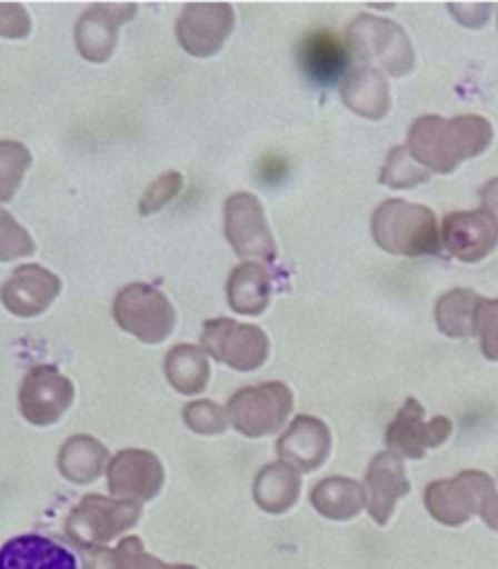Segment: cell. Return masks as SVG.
<instances>
[{
	"label": "cell",
	"instance_id": "83f0119b",
	"mask_svg": "<svg viewBox=\"0 0 498 569\" xmlns=\"http://www.w3.org/2000/svg\"><path fill=\"white\" fill-rule=\"evenodd\" d=\"M31 166V152L24 143L13 140L0 142V202H9L20 188Z\"/></svg>",
	"mask_w": 498,
	"mask_h": 569
},
{
	"label": "cell",
	"instance_id": "4dcf8cb0",
	"mask_svg": "<svg viewBox=\"0 0 498 569\" xmlns=\"http://www.w3.org/2000/svg\"><path fill=\"white\" fill-rule=\"evenodd\" d=\"M183 420L186 425L192 428L199 435H220L229 427V416L227 411L211 402V400H197L190 402L183 409Z\"/></svg>",
	"mask_w": 498,
	"mask_h": 569
},
{
	"label": "cell",
	"instance_id": "3957f363",
	"mask_svg": "<svg viewBox=\"0 0 498 569\" xmlns=\"http://www.w3.org/2000/svg\"><path fill=\"white\" fill-rule=\"evenodd\" d=\"M142 518V502L86 496L66 520V537L86 550L100 548L131 530Z\"/></svg>",
	"mask_w": 498,
	"mask_h": 569
},
{
	"label": "cell",
	"instance_id": "4316f807",
	"mask_svg": "<svg viewBox=\"0 0 498 569\" xmlns=\"http://www.w3.org/2000/svg\"><path fill=\"white\" fill-rule=\"evenodd\" d=\"M479 296L470 289H452L438 300L436 322L442 335L466 339L475 335V307Z\"/></svg>",
	"mask_w": 498,
	"mask_h": 569
},
{
	"label": "cell",
	"instance_id": "484cf974",
	"mask_svg": "<svg viewBox=\"0 0 498 569\" xmlns=\"http://www.w3.org/2000/svg\"><path fill=\"white\" fill-rule=\"evenodd\" d=\"M168 382L183 396L202 393L209 382V361L199 346L179 343L166 357Z\"/></svg>",
	"mask_w": 498,
	"mask_h": 569
},
{
	"label": "cell",
	"instance_id": "9a60e30c",
	"mask_svg": "<svg viewBox=\"0 0 498 569\" xmlns=\"http://www.w3.org/2000/svg\"><path fill=\"white\" fill-rule=\"evenodd\" d=\"M133 2L111 4L100 2L88 9L77 22V48L90 63H104L118 44V27L136 16Z\"/></svg>",
	"mask_w": 498,
	"mask_h": 569
},
{
	"label": "cell",
	"instance_id": "7c38bea8",
	"mask_svg": "<svg viewBox=\"0 0 498 569\" xmlns=\"http://www.w3.org/2000/svg\"><path fill=\"white\" fill-rule=\"evenodd\" d=\"M452 432L449 418H434L425 422V409L418 400L407 398L399 416L388 427L386 441L388 448L407 459H422L429 448L442 446Z\"/></svg>",
	"mask_w": 498,
	"mask_h": 569
},
{
	"label": "cell",
	"instance_id": "836d02e7",
	"mask_svg": "<svg viewBox=\"0 0 498 569\" xmlns=\"http://www.w3.org/2000/svg\"><path fill=\"white\" fill-rule=\"evenodd\" d=\"M124 569H199L195 566H166L145 552V543L138 537H127L118 546Z\"/></svg>",
	"mask_w": 498,
	"mask_h": 569
},
{
	"label": "cell",
	"instance_id": "74e56055",
	"mask_svg": "<svg viewBox=\"0 0 498 569\" xmlns=\"http://www.w3.org/2000/svg\"><path fill=\"white\" fill-rule=\"evenodd\" d=\"M479 516L484 522L498 532V491L486 498V502L479 509Z\"/></svg>",
	"mask_w": 498,
	"mask_h": 569
},
{
	"label": "cell",
	"instance_id": "8d00e7d4",
	"mask_svg": "<svg viewBox=\"0 0 498 569\" xmlns=\"http://www.w3.org/2000/svg\"><path fill=\"white\" fill-rule=\"evenodd\" d=\"M86 569H124L118 548H92L86 550Z\"/></svg>",
	"mask_w": 498,
	"mask_h": 569
},
{
	"label": "cell",
	"instance_id": "f35d334b",
	"mask_svg": "<svg viewBox=\"0 0 498 569\" xmlns=\"http://www.w3.org/2000/svg\"><path fill=\"white\" fill-rule=\"evenodd\" d=\"M481 200L486 204L488 211H497L498 213V179H492L484 190H481Z\"/></svg>",
	"mask_w": 498,
	"mask_h": 569
},
{
	"label": "cell",
	"instance_id": "4fadbf2b",
	"mask_svg": "<svg viewBox=\"0 0 498 569\" xmlns=\"http://www.w3.org/2000/svg\"><path fill=\"white\" fill-rule=\"evenodd\" d=\"M442 243L464 263H477L498 246V218L488 209L459 211L445 218Z\"/></svg>",
	"mask_w": 498,
	"mask_h": 569
},
{
	"label": "cell",
	"instance_id": "ac0fdd59",
	"mask_svg": "<svg viewBox=\"0 0 498 569\" xmlns=\"http://www.w3.org/2000/svg\"><path fill=\"white\" fill-rule=\"evenodd\" d=\"M331 452V432L327 425L311 416H299L277 441V455L297 472L318 470Z\"/></svg>",
	"mask_w": 498,
	"mask_h": 569
},
{
	"label": "cell",
	"instance_id": "5b68a950",
	"mask_svg": "<svg viewBox=\"0 0 498 569\" xmlns=\"http://www.w3.org/2000/svg\"><path fill=\"white\" fill-rule=\"evenodd\" d=\"M292 407L295 398L286 382H263L236 391L227 405V416L242 435L257 439L281 430Z\"/></svg>",
	"mask_w": 498,
	"mask_h": 569
},
{
	"label": "cell",
	"instance_id": "5bb4252c",
	"mask_svg": "<svg viewBox=\"0 0 498 569\" xmlns=\"http://www.w3.org/2000/svg\"><path fill=\"white\" fill-rule=\"evenodd\" d=\"M107 485L120 500H152L163 487L161 461L147 450H122L107 468Z\"/></svg>",
	"mask_w": 498,
	"mask_h": 569
},
{
	"label": "cell",
	"instance_id": "f546056e",
	"mask_svg": "<svg viewBox=\"0 0 498 569\" xmlns=\"http://www.w3.org/2000/svg\"><path fill=\"white\" fill-rule=\"evenodd\" d=\"M36 252V241L0 207V263L29 257Z\"/></svg>",
	"mask_w": 498,
	"mask_h": 569
},
{
	"label": "cell",
	"instance_id": "9c48e42d",
	"mask_svg": "<svg viewBox=\"0 0 498 569\" xmlns=\"http://www.w3.org/2000/svg\"><path fill=\"white\" fill-rule=\"evenodd\" d=\"M225 236L238 257L263 261L277 259V246L266 222L261 202L247 191L233 193L225 202Z\"/></svg>",
	"mask_w": 498,
	"mask_h": 569
},
{
	"label": "cell",
	"instance_id": "d590c367",
	"mask_svg": "<svg viewBox=\"0 0 498 569\" xmlns=\"http://www.w3.org/2000/svg\"><path fill=\"white\" fill-rule=\"evenodd\" d=\"M449 9L464 27H470V29L486 24L490 16L488 2H450Z\"/></svg>",
	"mask_w": 498,
	"mask_h": 569
},
{
	"label": "cell",
	"instance_id": "7402d4cb",
	"mask_svg": "<svg viewBox=\"0 0 498 569\" xmlns=\"http://www.w3.org/2000/svg\"><path fill=\"white\" fill-rule=\"evenodd\" d=\"M252 496L259 509L272 516H281L290 511L299 500V472L283 461L270 463L255 478Z\"/></svg>",
	"mask_w": 498,
	"mask_h": 569
},
{
	"label": "cell",
	"instance_id": "52a82bcc",
	"mask_svg": "<svg viewBox=\"0 0 498 569\" xmlns=\"http://www.w3.org/2000/svg\"><path fill=\"white\" fill-rule=\"evenodd\" d=\"M200 343H202V350L209 352L216 361L238 372L259 370L266 363L270 352L266 332L259 327L240 325L229 318L205 322Z\"/></svg>",
	"mask_w": 498,
	"mask_h": 569
},
{
	"label": "cell",
	"instance_id": "44dd1931",
	"mask_svg": "<svg viewBox=\"0 0 498 569\" xmlns=\"http://www.w3.org/2000/svg\"><path fill=\"white\" fill-rule=\"evenodd\" d=\"M347 48L329 31H316L300 44V66L318 86L336 83L347 70Z\"/></svg>",
	"mask_w": 498,
	"mask_h": 569
},
{
	"label": "cell",
	"instance_id": "8fae6325",
	"mask_svg": "<svg viewBox=\"0 0 498 569\" xmlns=\"http://www.w3.org/2000/svg\"><path fill=\"white\" fill-rule=\"evenodd\" d=\"M74 387L52 366L33 368L20 387V413L36 427H50L68 411Z\"/></svg>",
	"mask_w": 498,
	"mask_h": 569
},
{
	"label": "cell",
	"instance_id": "cb8c5ba5",
	"mask_svg": "<svg viewBox=\"0 0 498 569\" xmlns=\"http://www.w3.org/2000/svg\"><path fill=\"white\" fill-rule=\"evenodd\" d=\"M311 505L320 516L336 522H347L361 513V509L366 507V496L359 482L342 476H333L320 480L311 489Z\"/></svg>",
	"mask_w": 498,
	"mask_h": 569
},
{
	"label": "cell",
	"instance_id": "d6a6232c",
	"mask_svg": "<svg viewBox=\"0 0 498 569\" xmlns=\"http://www.w3.org/2000/svg\"><path fill=\"white\" fill-rule=\"evenodd\" d=\"M183 188V177L179 172H168L163 177H159L147 193L140 200V213L142 216H152L157 211H161L172 198L179 196V191Z\"/></svg>",
	"mask_w": 498,
	"mask_h": 569
},
{
	"label": "cell",
	"instance_id": "1f68e13d",
	"mask_svg": "<svg viewBox=\"0 0 498 569\" xmlns=\"http://www.w3.org/2000/svg\"><path fill=\"white\" fill-rule=\"evenodd\" d=\"M475 335L486 359L498 361V300L479 298L475 307Z\"/></svg>",
	"mask_w": 498,
	"mask_h": 569
},
{
	"label": "cell",
	"instance_id": "ba28073f",
	"mask_svg": "<svg viewBox=\"0 0 498 569\" xmlns=\"http://www.w3.org/2000/svg\"><path fill=\"white\" fill-rule=\"evenodd\" d=\"M497 491L495 480L484 472H461L452 480H436L425 489V507L440 523L461 526L475 513L488 496Z\"/></svg>",
	"mask_w": 498,
	"mask_h": 569
},
{
	"label": "cell",
	"instance_id": "30bf717a",
	"mask_svg": "<svg viewBox=\"0 0 498 569\" xmlns=\"http://www.w3.org/2000/svg\"><path fill=\"white\" fill-rule=\"evenodd\" d=\"M236 27V13L229 2H192L177 22V38L186 52L211 57L229 40Z\"/></svg>",
	"mask_w": 498,
	"mask_h": 569
},
{
	"label": "cell",
	"instance_id": "f1b7e54d",
	"mask_svg": "<svg viewBox=\"0 0 498 569\" xmlns=\"http://www.w3.org/2000/svg\"><path fill=\"white\" fill-rule=\"evenodd\" d=\"M429 177H431L429 170H422L411 159L407 148L397 146V148L390 150L379 181L388 188H395V190H409V188H416V186L429 181Z\"/></svg>",
	"mask_w": 498,
	"mask_h": 569
},
{
	"label": "cell",
	"instance_id": "2e32d148",
	"mask_svg": "<svg viewBox=\"0 0 498 569\" xmlns=\"http://www.w3.org/2000/svg\"><path fill=\"white\" fill-rule=\"evenodd\" d=\"M61 291V281L42 266H20L0 287L2 305L18 318H36L44 313Z\"/></svg>",
	"mask_w": 498,
	"mask_h": 569
},
{
	"label": "cell",
	"instance_id": "e575fe53",
	"mask_svg": "<svg viewBox=\"0 0 498 569\" xmlns=\"http://www.w3.org/2000/svg\"><path fill=\"white\" fill-rule=\"evenodd\" d=\"M31 33V18L18 2H0V38L22 40Z\"/></svg>",
	"mask_w": 498,
	"mask_h": 569
},
{
	"label": "cell",
	"instance_id": "ffe728a7",
	"mask_svg": "<svg viewBox=\"0 0 498 569\" xmlns=\"http://www.w3.org/2000/svg\"><path fill=\"white\" fill-rule=\"evenodd\" d=\"M340 94L350 111L368 120H381L390 111V88L381 72L368 66L350 70L342 81Z\"/></svg>",
	"mask_w": 498,
	"mask_h": 569
},
{
	"label": "cell",
	"instance_id": "d6986e66",
	"mask_svg": "<svg viewBox=\"0 0 498 569\" xmlns=\"http://www.w3.org/2000/svg\"><path fill=\"white\" fill-rule=\"evenodd\" d=\"M0 569H79L77 559L40 535H24L0 548Z\"/></svg>",
	"mask_w": 498,
	"mask_h": 569
},
{
	"label": "cell",
	"instance_id": "6da1fadb",
	"mask_svg": "<svg viewBox=\"0 0 498 569\" xmlns=\"http://www.w3.org/2000/svg\"><path fill=\"white\" fill-rule=\"evenodd\" d=\"M492 136V124L481 116H459L452 120L422 116L409 129L407 152L427 170L450 174L466 159L486 152Z\"/></svg>",
	"mask_w": 498,
	"mask_h": 569
},
{
	"label": "cell",
	"instance_id": "d4e9b609",
	"mask_svg": "<svg viewBox=\"0 0 498 569\" xmlns=\"http://www.w3.org/2000/svg\"><path fill=\"white\" fill-rule=\"evenodd\" d=\"M109 461L107 448L99 439L88 435H77L68 439L59 452V470L70 482L77 485H90L99 480L104 466Z\"/></svg>",
	"mask_w": 498,
	"mask_h": 569
},
{
	"label": "cell",
	"instance_id": "7a4b0ae2",
	"mask_svg": "<svg viewBox=\"0 0 498 569\" xmlns=\"http://www.w3.org/2000/svg\"><path fill=\"white\" fill-rule=\"evenodd\" d=\"M372 238L390 254L427 257L440 254L436 213L407 200H386L372 213Z\"/></svg>",
	"mask_w": 498,
	"mask_h": 569
},
{
	"label": "cell",
	"instance_id": "e0dca14e",
	"mask_svg": "<svg viewBox=\"0 0 498 569\" xmlns=\"http://www.w3.org/2000/svg\"><path fill=\"white\" fill-rule=\"evenodd\" d=\"M409 491H411V485L405 476V466L399 455L388 450L377 455L370 461L366 482H363V496H366V509L375 522L379 526L390 522L397 502Z\"/></svg>",
	"mask_w": 498,
	"mask_h": 569
},
{
	"label": "cell",
	"instance_id": "277c9868",
	"mask_svg": "<svg viewBox=\"0 0 498 569\" xmlns=\"http://www.w3.org/2000/svg\"><path fill=\"white\" fill-rule=\"evenodd\" d=\"M349 47L363 63H375L392 77L414 70V47L397 22L363 13L349 27Z\"/></svg>",
	"mask_w": 498,
	"mask_h": 569
},
{
	"label": "cell",
	"instance_id": "603a6c76",
	"mask_svg": "<svg viewBox=\"0 0 498 569\" xmlns=\"http://www.w3.org/2000/svg\"><path fill=\"white\" fill-rule=\"evenodd\" d=\"M229 305L233 311L242 316H259L270 305L272 296V279L266 266L261 263H242L233 270L227 284Z\"/></svg>",
	"mask_w": 498,
	"mask_h": 569
},
{
	"label": "cell",
	"instance_id": "8992f818",
	"mask_svg": "<svg viewBox=\"0 0 498 569\" xmlns=\"http://www.w3.org/2000/svg\"><path fill=\"white\" fill-rule=\"evenodd\" d=\"M113 318L122 331L136 335L145 343H161L175 329L177 316L170 300L157 287L127 284L113 302Z\"/></svg>",
	"mask_w": 498,
	"mask_h": 569
}]
</instances>
